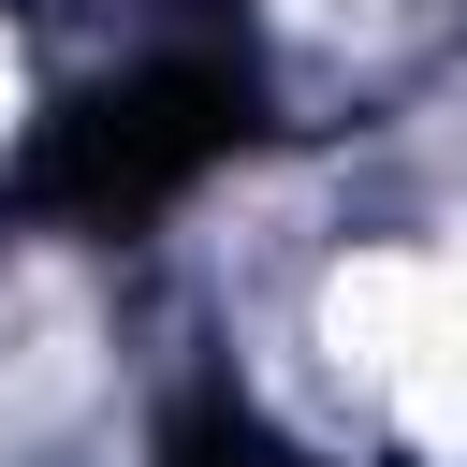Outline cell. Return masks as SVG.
Returning a JSON list of instances; mask_svg holds the SVG:
<instances>
[{
    "mask_svg": "<svg viewBox=\"0 0 467 467\" xmlns=\"http://www.w3.org/2000/svg\"><path fill=\"white\" fill-rule=\"evenodd\" d=\"M321 336H336V365H365V379L394 394V423H409L423 452L467 467V248H438V263H423V248L336 263Z\"/></svg>",
    "mask_w": 467,
    "mask_h": 467,
    "instance_id": "1",
    "label": "cell"
},
{
    "mask_svg": "<svg viewBox=\"0 0 467 467\" xmlns=\"http://www.w3.org/2000/svg\"><path fill=\"white\" fill-rule=\"evenodd\" d=\"M0 102H15V44H0Z\"/></svg>",
    "mask_w": 467,
    "mask_h": 467,
    "instance_id": "2",
    "label": "cell"
}]
</instances>
